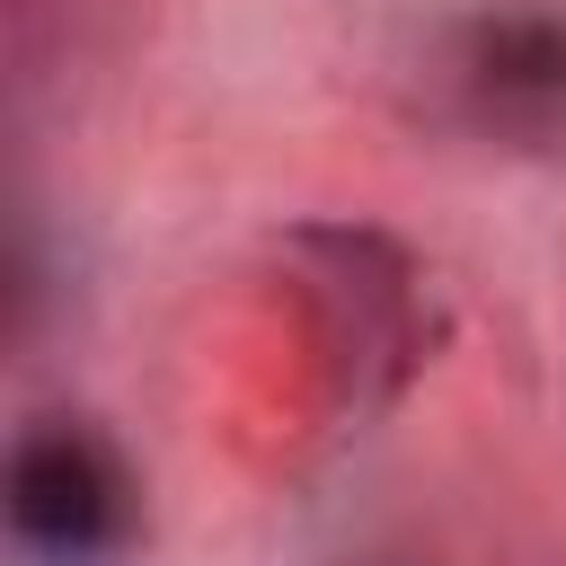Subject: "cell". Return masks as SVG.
Returning a JSON list of instances; mask_svg holds the SVG:
<instances>
[{
	"label": "cell",
	"mask_w": 566,
	"mask_h": 566,
	"mask_svg": "<svg viewBox=\"0 0 566 566\" xmlns=\"http://www.w3.org/2000/svg\"><path fill=\"white\" fill-rule=\"evenodd\" d=\"M292 274H301V292L318 310V345L336 354L354 416L380 407L433 354V292L380 230L310 221V230H292Z\"/></svg>",
	"instance_id": "1"
},
{
	"label": "cell",
	"mask_w": 566,
	"mask_h": 566,
	"mask_svg": "<svg viewBox=\"0 0 566 566\" xmlns=\"http://www.w3.org/2000/svg\"><path fill=\"white\" fill-rule=\"evenodd\" d=\"M142 495L88 416H35L9 442V548L27 566H124Z\"/></svg>",
	"instance_id": "2"
},
{
	"label": "cell",
	"mask_w": 566,
	"mask_h": 566,
	"mask_svg": "<svg viewBox=\"0 0 566 566\" xmlns=\"http://www.w3.org/2000/svg\"><path fill=\"white\" fill-rule=\"evenodd\" d=\"M451 88L478 124H557L566 115V18L548 9H504V18H478L460 44H451Z\"/></svg>",
	"instance_id": "3"
}]
</instances>
